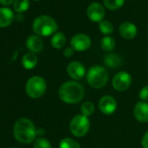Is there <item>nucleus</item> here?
<instances>
[{"instance_id": "cd10ccee", "label": "nucleus", "mask_w": 148, "mask_h": 148, "mask_svg": "<svg viewBox=\"0 0 148 148\" xmlns=\"http://www.w3.org/2000/svg\"><path fill=\"white\" fill-rule=\"evenodd\" d=\"M74 53V50L72 47H67L64 50V55L65 58H71Z\"/></svg>"}, {"instance_id": "412c9836", "label": "nucleus", "mask_w": 148, "mask_h": 148, "mask_svg": "<svg viewBox=\"0 0 148 148\" xmlns=\"http://www.w3.org/2000/svg\"><path fill=\"white\" fill-rule=\"evenodd\" d=\"M59 148H80V145L73 138H64L59 142Z\"/></svg>"}, {"instance_id": "f3484780", "label": "nucleus", "mask_w": 148, "mask_h": 148, "mask_svg": "<svg viewBox=\"0 0 148 148\" xmlns=\"http://www.w3.org/2000/svg\"><path fill=\"white\" fill-rule=\"evenodd\" d=\"M22 64H23L24 68H25L27 70L35 68L36 65L38 64V57H37L36 53L30 51V52H27L26 54H25L22 58Z\"/></svg>"}, {"instance_id": "9d476101", "label": "nucleus", "mask_w": 148, "mask_h": 148, "mask_svg": "<svg viewBox=\"0 0 148 148\" xmlns=\"http://www.w3.org/2000/svg\"><path fill=\"white\" fill-rule=\"evenodd\" d=\"M99 108L105 115H111L117 109V102L115 99L110 95L103 96L99 101Z\"/></svg>"}, {"instance_id": "423d86ee", "label": "nucleus", "mask_w": 148, "mask_h": 148, "mask_svg": "<svg viewBox=\"0 0 148 148\" xmlns=\"http://www.w3.org/2000/svg\"><path fill=\"white\" fill-rule=\"evenodd\" d=\"M90 120L88 117L82 114L74 116L70 122V131L75 137L81 138L87 134L90 130Z\"/></svg>"}, {"instance_id": "6ab92c4d", "label": "nucleus", "mask_w": 148, "mask_h": 148, "mask_svg": "<svg viewBox=\"0 0 148 148\" xmlns=\"http://www.w3.org/2000/svg\"><path fill=\"white\" fill-rule=\"evenodd\" d=\"M116 43L113 38L106 36L100 41V46L105 51H112L115 48Z\"/></svg>"}, {"instance_id": "4be33fe9", "label": "nucleus", "mask_w": 148, "mask_h": 148, "mask_svg": "<svg viewBox=\"0 0 148 148\" xmlns=\"http://www.w3.org/2000/svg\"><path fill=\"white\" fill-rule=\"evenodd\" d=\"M80 111H81L82 115H84L86 117H90L95 112V106L91 101H86L85 103L82 104V106L80 107Z\"/></svg>"}, {"instance_id": "473e14b6", "label": "nucleus", "mask_w": 148, "mask_h": 148, "mask_svg": "<svg viewBox=\"0 0 148 148\" xmlns=\"http://www.w3.org/2000/svg\"><path fill=\"white\" fill-rule=\"evenodd\" d=\"M147 32H148V30H147Z\"/></svg>"}, {"instance_id": "ddd939ff", "label": "nucleus", "mask_w": 148, "mask_h": 148, "mask_svg": "<svg viewBox=\"0 0 148 148\" xmlns=\"http://www.w3.org/2000/svg\"><path fill=\"white\" fill-rule=\"evenodd\" d=\"M119 34L125 39H132L136 37L138 30L134 24L131 22H124L119 26Z\"/></svg>"}, {"instance_id": "c85d7f7f", "label": "nucleus", "mask_w": 148, "mask_h": 148, "mask_svg": "<svg viewBox=\"0 0 148 148\" xmlns=\"http://www.w3.org/2000/svg\"><path fill=\"white\" fill-rule=\"evenodd\" d=\"M13 2H14V0H0V4L5 6L11 5Z\"/></svg>"}, {"instance_id": "5701e85b", "label": "nucleus", "mask_w": 148, "mask_h": 148, "mask_svg": "<svg viewBox=\"0 0 148 148\" xmlns=\"http://www.w3.org/2000/svg\"><path fill=\"white\" fill-rule=\"evenodd\" d=\"M99 27L100 32L105 35H110L113 32L112 24L110 21H107V20H102L101 22H99Z\"/></svg>"}, {"instance_id": "f8f14e48", "label": "nucleus", "mask_w": 148, "mask_h": 148, "mask_svg": "<svg viewBox=\"0 0 148 148\" xmlns=\"http://www.w3.org/2000/svg\"><path fill=\"white\" fill-rule=\"evenodd\" d=\"M135 119L140 123L148 122V103L145 101L138 102L133 109Z\"/></svg>"}, {"instance_id": "7c9ffc66", "label": "nucleus", "mask_w": 148, "mask_h": 148, "mask_svg": "<svg viewBox=\"0 0 148 148\" xmlns=\"http://www.w3.org/2000/svg\"><path fill=\"white\" fill-rule=\"evenodd\" d=\"M12 148H18V147H12Z\"/></svg>"}, {"instance_id": "393cba45", "label": "nucleus", "mask_w": 148, "mask_h": 148, "mask_svg": "<svg viewBox=\"0 0 148 148\" xmlns=\"http://www.w3.org/2000/svg\"><path fill=\"white\" fill-rule=\"evenodd\" d=\"M34 148H52L51 142L45 138H38L34 141Z\"/></svg>"}, {"instance_id": "bb28decb", "label": "nucleus", "mask_w": 148, "mask_h": 148, "mask_svg": "<svg viewBox=\"0 0 148 148\" xmlns=\"http://www.w3.org/2000/svg\"><path fill=\"white\" fill-rule=\"evenodd\" d=\"M141 145L143 148H148V132H146L141 140Z\"/></svg>"}, {"instance_id": "2f4dec72", "label": "nucleus", "mask_w": 148, "mask_h": 148, "mask_svg": "<svg viewBox=\"0 0 148 148\" xmlns=\"http://www.w3.org/2000/svg\"><path fill=\"white\" fill-rule=\"evenodd\" d=\"M35 1H39V0H35Z\"/></svg>"}, {"instance_id": "dca6fc26", "label": "nucleus", "mask_w": 148, "mask_h": 148, "mask_svg": "<svg viewBox=\"0 0 148 148\" xmlns=\"http://www.w3.org/2000/svg\"><path fill=\"white\" fill-rule=\"evenodd\" d=\"M104 64L110 69H117L123 64V59L116 53H108L104 57Z\"/></svg>"}, {"instance_id": "a211bd4d", "label": "nucleus", "mask_w": 148, "mask_h": 148, "mask_svg": "<svg viewBox=\"0 0 148 148\" xmlns=\"http://www.w3.org/2000/svg\"><path fill=\"white\" fill-rule=\"evenodd\" d=\"M65 43L66 38L63 32H56L51 39V44L55 49H62L65 45Z\"/></svg>"}, {"instance_id": "b1692460", "label": "nucleus", "mask_w": 148, "mask_h": 148, "mask_svg": "<svg viewBox=\"0 0 148 148\" xmlns=\"http://www.w3.org/2000/svg\"><path fill=\"white\" fill-rule=\"evenodd\" d=\"M125 3V0H104V5L109 10H117Z\"/></svg>"}, {"instance_id": "0eeeda50", "label": "nucleus", "mask_w": 148, "mask_h": 148, "mask_svg": "<svg viewBox=\"0 0 148 148\" xmlns=\"http://www.w3.org/2000/svg\"><path fill=\"white\" fill-rule=\"evenodd\" d=\"M132 79L127 71H119L112 79V87L118 92L126 91L132 85Z\"/></svg>"}, {"instance_id": "1a4fd4ad", "label": "nucleus", "mask_w": 148, "mask_h": 148, "mask_svg": "<svg viewBox=\"0 0 148 148\" xmlns=\"http://www.w3.org/2000/svg\"><path fill=\"white\" fill-rule=\"evenodd\" d=\"M66 70H67L68 75L74 80L82 79L86 73V67L84 66V64L81 62H79V61L71 62L67 65Z\"/></svg>"}, {"instance_id": "4468645a", "label": "nucleus", "mask_w": 148, "mask_h": 148, "mask_svg": "<svg viewBox=\"0 0 148 148\" xmlns=\"http://www.w3.org/2000/svg\"><path fill=\"white\" fill-rule=\"evenodd\" d=\"M26 47L31 52L38 53L43 50L44 43L39 36L31 35L26 40Z\"/></svg>"}, {"instance_id": "2eb2a0df", "label": "nucleus", "mask_w": 148, "mask_h": 148, "mask_svg": "<svg viewBox=\"0 0 148 148\" xmlns=\"http://www.w3.org/2000/svg\"><path fill=\"white\" fill-rule=\"evenodd\" d=\"M14 19L13 12L7 7L0 8V27H8Z\"/></svg>"}, {"instance_id": "a878e982", "label": "nucleus", "mask_w": 148, "mask_h": 148, "mask_svg": "<svg viewBox=\"0 0 148 148\" xmlns=\"http://www.w3.org/2000/svg\"><path fill=\"white\" fill-rule=\"evenodd\" d=\"M138 97H139V99H140L142 101H145V102L148 101V86H144V87L139 91Z\"/></svg>"}, {"instance_id": "c756f323", "label": "nucleus", "mask_w": 148, "mask_h": 148, "mask_svg": "<svg viewBox=\"0 0 148 148\" xmlns=\"http://www.w3.org/2000/svg\"><path fill=\"white\" fill-rule=\"evenodd\" d=\"M45 131L42 128H39V129H37V136H43L45 134Z\"/></svg>"}, {"instance_id": "20e7f679", "label": "nucleus", "mask_w": 148, "mask_h": 148, "mask_svg": "<svg viewBox=\"0 0 148 148\" xmlns=\"http://www.w3.org/2000/svg\"><path fill=\"white\" fill-rule=\"evenodd\" d=\"M32 28L38 36L48 37L56 33L58 30V24L51 17L42 15L36 18L33 22Z\"/></svg>"}, {"instance_id": "aec40b11", "label": "nucleus", "mask_w": 148, "mask_h": 148, "mask_svg": "<svg viewBox=\"0 0 148 148\" xmlns=\"http://www.w3.org/2000/svg\"><path fill=\"white\" fill-rule=\"evenodd\" d=\"M30 7L29 0H15L13 4V9L18 13H22L26 12Z\"/></svg>"}, {"instance_id": "f257e3e1", "label": "nucleus", "mask_w": 148, "mask_h": 148, "mask_svg": "<svg viewBox=\"0 0 148 148\" xmlns=\"http://www.w3.org/2000/svg\"><path fill=\"white\" fill-rule=\"evenodd\" d=\"M85 96V88L76 81H66L58 89L59 99L66 104H77Z\"/></svg>"}, {"instance_id": "9b49d317", "label": "nucleus", "mask_w": 148, "mask_h": 148, "mask_svg": "<svg viewBox=\"0 0 148 148\" xmlns=\"http://www.w3.org/2000/svg\"><path fill=\"white\" fill-rule=\"evenodd\" d=\"M105 9L99 3H92L87 8V16L92 22H101L105 17Z\"/></svg>"}, {"instance_id": "7ed1b4c3", "label": "nucleus", "mask_w": 148, "mask_h": 148, "mask_svg": "<svg viewBox=\"0 0 148 148\" xmlns=\"http://www.w3.org/2000/svg\"><path fill=\"white\" fill-rule=\"evenodd\" d=\"M109 79V74L105 67L93 65L86 72V80L88 85L94 89H100L106 86Z\"/></svg>"}, {"instance_id": "6e6552de", "label": "nucleus", "mask_w": 148, "mask_h": 148, "mask_svg": "<svg viewBox=\"0 0 148 148\" xmlns=\"http://www.w3.org/2000/svg\"><path fill=\"white\" fill-rule=\"evenodd\" d=\"M91 44L92 40L90 37L83 33L74 35L71 39V47L77 51H84L88 50L91 46Z\"/></svg>"}, {"instance_id": "39448f33", "label": "nucleus", "mask_w": 148, "mask_h": 148, "mask_svg": "<svg viewBox=\"0 0 148 148\" xmlns=\"http://www.w3.org/2000/svg\"><path fill=\"white\" fill-rule=\"evenodd\" d=\"M46 82L41 76H32L30 78L25 85V92L32 99L41 98L46 91Z\"/></svg>"}, {"instance_id": "f03ea898", "label": "nucleus", "mask_w": 148, "mask_h": 148, "mask_svg": "<svg viewBox=\"0 0 148 148\" xmlns=\"http://www.w3.org/2000/svg\"><path fill=\"white\" fill-rule=\"evenodd\" d=\"M15 138L22 144H30L37 136V129L33 122L27 118L18 119L13 126Z\"/></svg>"}]
</instances>
